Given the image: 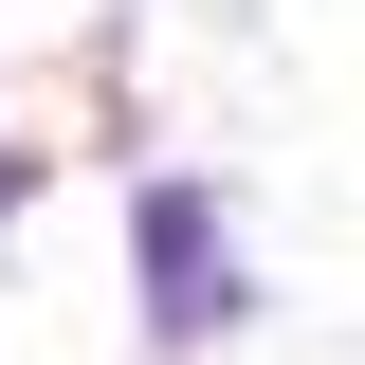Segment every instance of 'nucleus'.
<instances>
[{"label": "nucleus", "instance_id": "f257e3e1", "mask_svg": "<svg viewBox=\"0 0 365 365\" xmlns=\"http://www.w3.org/2000/svg\"><path fill=\"white\" fill-rule=\"evenodd\" d=\"M146 256H165V329L220 311V256H201V201H146Z\"/></svg>", "mask_w": 365, "mask_h": 365}]
</instances>
